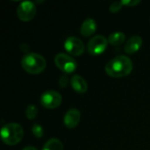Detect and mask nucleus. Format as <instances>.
<instances>
[{
  "instance_id": "nucleus-1",
  "label": "nucleus",
  "mask_w": 150,
  "mask_h": 150,
  "mask_svg": "<svg viewBox=\"0 0 150 150\" xmlns=\"http://www.w3.org/2000/svg\"><path fill=\"white\" fill-rule=\"evenodd\" d=\"M134 65L132 60L126 55H118L109 61L105 70L106 74L114 78H120L128 76L133 70Z\"/></svg>"
},
{
  "instance_id": "nucleus-2",
  "label": "nucleus",
  "mask_w": 150,
  "mask_h": 150,
  "mask_svg": "<svg viewBox=\"0 0 150 150\" xmlns=\"http://www.w3.org/2000/svg\"><path fill=\"white\" fill-rule=\"evenodd\" d=\"M21 66L24 70L29 74H40L46 69V59L40 54L28 53L21 59Z\"/></svg>"
},
{
  "instance_id": "nucleus-3",
  "label": "nucleus",
  "mask_w": 150,
  "mask_h": 150,
  "mask_svg": "<svg viewBox=\"0 0 150 150\" xmlns=\"http://www.w3.org/2000/svg\"><path fill=\"white\" fill-rule=\"evenodd\" d=\"M1 139L9 146L18 144L24 136L23 127L18 123H8L1 129Z\"/></svg>"
},
{
  "instance_id": "nucleus-4",
  "label": "nucleus",
  "mask_w": 150,
  "mask_h": 150,
  "mask_svg": "<svg viewBox=\"0 0 150 150\" xmlns=\"http://www.w3.org/2000/svg\"><path fill=\"white\" fill-rule=\"evenodd\" d=\"M54 63L58 69L66 74L73 73L76 68L77 63L76 60L65 53H59L54 56Z\"/></svg>"
},
{
  "instance_id": "nucleus-5",
  "label": "nucleus",
  "mask_w": 150,
  "mask_h": 150,
  "mask_svg": "<svg viewBox=\"0 0 150 150\" xmlns=\"http://www.w3.org/2000/svg\"><path fill=\"white\" fill-rule=\"evenodd\" d=\"M108 39L98 34L93 36L87 44V50L91 55H98L104 53L108 45Z\"/></svg>"
},
{
  "instance_id": "nucleus-6",
  "label": "nucleus",
  "mask_w": 150,
  "mask_h": 150,
  "mask_svg": "<svg viewBox=\"0 0 150 150\" xmlns=\"http://www.w3.org/2000/svg\"><path fill=\"white\" fill-rule=\"evenodd\" d=\"M62 101V95L54 90L44 91L40 96V104L47 109L57 108Z\"/></svg>"
},
{
  "instance_id": "nucleus-7",
  "label": "nucleus",
  "mask_w": 150,
  "mask_h": 150,
  "mask_svg": "<svg viewBox=\"0 0 150 150\" xmlns=\"http://www.w3.org/2000/svg\"><path fill=\"white\" fill-rule=\"evenodd\" d=\"M17 14L20 20L27 22L32 20L36 14L35 4L32 1H23L17 9Z\"/></svg>"
},
{
  "instance_id": "nucleus-8",
  "label": "nucleus",
  "mask_w": 150,
  "mask_h": 150,
  "mask_svg": "<svg viewBox=\"0 0 150 150\" xmlns=\"http://www.w3.org/2000/svg\"><path fill=\"white\" fill-rule=\"evenodd\" d=\"M64 48L71 55L79 56L83 54L85 47L83 42L79 38L69 36L64 41Z\"/></svg>"
},
{
  "instance_id": "nucleus-9",
  "label": "nucleus",
  "mask_w": 150,
  "mask_h": 150,
  "mask_svg": "<svg viewBox=\"0 0 150 150\" xmlns=\"http://www.w3.org/2000/svg\"><path fill=\"white\" fill-rule=\"evenodd\" d=\"M80 119V112L76 108H71L65 112L63 117V123L68 128H75L79 124Z\"/></svg>"
},
{
  "instance_id": "nucleus-10",
  "label": "nucleus",
  "mask_w": 150,
  "mask_h": 150,
  "mask_svg": "<svg viewBox=\"0 0 150 150\" xmlns=\"http://www.w3.org/2000/svg\"><path fill=\"white\" fill-rule=\"evenodd\" d=\"M142 46V38L139 35H133L130 37L125 45V52L127 54H132L139 51Z\"/></svg>"
},
{
  "instance_id": "nucleus-11",
  "label": "nucleus",
  "mask_w": 150,
  "mask_h": 150,
  "mask_svg": "<svg viewBox=\"0 0 150 150\" xmlns=\"http://www.w3.org/2000/svg\"><path fill=\"white\" fill-rule=\"evenodd\" d=\"M97 27H98V25L95 19L91 18H88L83 22L81 28H80V33L83 36L89 37L96 32Z\"/></svg>"
},
{
  "instance_id": "nucleus-12",
  "label": "nucleus",
  "mask_w": 150,
  "mask_h": 150,
  "mask_svg": "<svg viewBox=\"0 0 150 150\" xmlns=\"http://www.w3.org/2000/svg\"><path fill=\"white\" fill-rule=\"evenodd\" d=\"M70 83L72 88L77 92V93H85L88 89L87 82L83 77H82L79 75H75L70 79Z\"/></svg>"
},
{
  "instance_id": "nucleus-13",
  "label": "nucleus",
  "mask_w": 150,
  "mask_h": 150,
  "mask_svg": "<svg viewBox=\"0 0 150 150\" xmlns=\"http://www.w3.org/2000/svg\"><path fill=\"white\" fill-rule=\"evenodd\" d=\"M126 35L122 32H115L109 35L108 42L112 46H120L123 42H125Z\"/></svg>"
},
{
  "instance_id": "nucleus-14",
  "label": "nucleus",
  "mask_w": 150,
  "mask_h": 150,
  "mask_svg": "<svg viewBox=\"0 0 150 150\" xmlns=\"http://www.w3.org/2000/svg\"><path fill=\"white\" fill-rule=\"evenodd\" d=\"M42 150H64V147L59 139L52 138L45 143Z\"/></svg>"
},
{
  "instance_id": "nucleus-15",
  "label": "nucleus",
  "mask_w": 150,
  "mask_h": 150,
  "mask_svg": "<svg viewBox=\"0 0 150 150\" xmlns=\"http://www.w3.org/2000/svg\"><path fill=\"white\" fill-rule=\"evenodd\" d=\"M38 114V108L34 105H29L25 109V116L28 120H33Z\"/></svg>"
},
{
  "instance_id": "nucleus-16",
  "label": "nucleus",
  "mask_w": 150,
  "mask_h": 150,
  "mask_svg": "<svg viewBox=\"0 0 150 150\" xmlns=\"http://www.w3.org/2000/svg\"><path fill=\"white\" fill-rule=\"evenodd\" d=\"M32 132L33 134V135L37 138H41L43 136V133H44V130H43V127L39 125V124H34L33 126V128H32Z\"/></svg>"
},
{
  "instance_id": "nucleus-17",
  "label": "nucleus",
  "mask_w": 150,
  "mask_h": 150,
  "mask_svg": "<svg viewBox=\"0 0 150 150\" xmlns=\"http://www.w3.org/2000/svg\"><path fill=\"white\" fill-rule=\"evenodd\" d=\"M122 5H123L122 1H115L110 5V11L113 13L118 12L122 8Z\"/></svg>"
},
{
  "instance_id": "nucleus-18",
  "label": "nucleus",
  "mask_w": 150,
  "mask_h": 150,
  "mask_svg": "<svg viewBox=\"0 0 150 150\" xmlns=\"http://www.w3.org/2000/svg\"><path fill=\"white\" fill-rule=\"evenodd\" d=\"M69 77H68L66 75L62 76L59 78V82H58L60 87H61V88H65V87H67V86H68V83H69Z\"/></svg>"
},
{
  "instance_id": "nucleus-19",
  "label": "nucleus",
  "mask_w": 150,
  "mask_h": 150,
  "mask_svg": "<svg viewBox=\"0 0 150 150\" xmlns=\"http://www.w3.org/2000/svg\"><path fill=\"white\" fill-rule=\"evenodd\" d=\"M140 3H141L140 0H123L122 1L123 5H127V6H135Z\"/></svg>"
},
{
  "instance_id": "nucleus-20",
  "label": "nucleus",
  "mask_w": 150,
  "mask_h": 150,
  "mask_svg": "<svg viewBox=\"0 0 150 150\" xmlns=\"http://www.w3.org/2000/svg\"><path fill=\"white\" fill-rule=\"evenodd\" d=\"M22 150H38L35 147H33V146H28V147H25Z\"/></svg>"
}]
</instances>
